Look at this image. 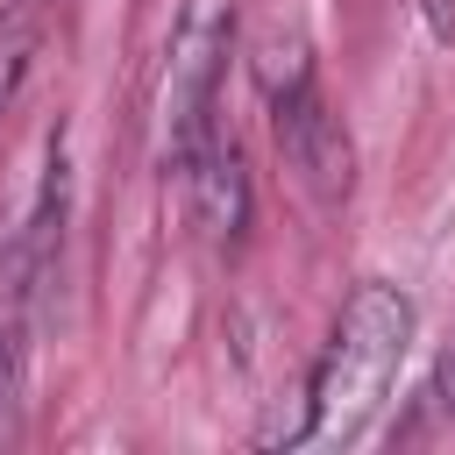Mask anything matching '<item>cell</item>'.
<instances>
[{"instance_id": "obj_7", "label": "cell", "mask_w": 455, "mask_h": 455, "mask_svg": "<svg viewBox=\"0 0 455 455\" xmlns=\"http://www.w3.org/2000/svg\"><path fill=\"white\" fill-rule=\"evenodd\" d=\"M14 412H21V327L0 320V441L14 434Z\"/></svg>"}, {"instance_id": "obj_5", "label": "cell", "mask_w": 455, "mask_h": 455, "mask_svg": "<svg viewBox=\"0 0 455 455\" xmlns=\"http://www.w3.org/2000/svg\"><path fill=\"white\" fill-rule=\"evenodd\" d=\"M64 206H71V164H64V142H50L43 199H36V220H28V284H43L57 249H64Z\"/></svg>"}, {"instance_id": "obj_6", "label": "cell", "mask_w": 455, "mask_h": 455, "mask_svg": "<svg viewBox=\"0 0 455 455\" xmlns=\"http://www.w3.org/2000/svg\"><path fill=\"white\" fill-rule=\"evenodd\" d=\"M36 50H43V0H0V114L21 100Z\"/></svg>"}, {"instance_id": "obj_8", "label": "cell", "mask_w": 455, "mask_h": 455, "mask_svg": "<svg viewBox=\"0 0 455 455\" xmlns=\"http://www.w3.org/2000/svg\"><path fill=\"white\" fill-rule=\"evenodd\" d=\"M434 398L441 405H455V341L441 348V363H434Z\"/></svg>"}, {"instance_id": "obj_3", "label": "cell", "mask_w": 455, "mask_h": 455, "mask_svg": "<svg viewBox=\"0 0 455 455\" xmlns=\"http://www.w3.org/2000/svg\"><path fill=\"white\" fill-rule=\"evenodd\" d=\"M235 50V0H185L171 28V64H164V171L178 178L220 128V71Z\"/></svg>"}, {"instance_id": "obj_2", "label": "cell", "mask_w": 455, "mask_h": 455, "mask_svg": "<svg viewBox=\"0 0 455 455\" xmlns=\"http://www.w3.org/2000/svg\"><path fill=\"white\" fill-rule=\"evenodd\" d=\"M256 78H263L270 135H277L284 164L306 178L313 199H341V192L355 185V149H348L341 121L327 114V92H320V78H313L306 36H270L263 57H256Z\"/></svg>"}, {"instance_id": "obj_4", "label": "cell", "mask_w": 455, "mask_h": 455, "mask_svg": "<svg viewBox=\"0 0 455 455\" xmlns=\"http://www.w3.org/2000/svg\"><path fill=\"white\" fill-rule=\"evenodd\" d=\"M178 185H185V213H192V228H199L213 249H235V242L249 235V206H256V192H249L242 149H235L228 135H213V142L178 171Z\"/></svg>"}, {"instance_id": "obj_1", "label": "cell", "mask_w": 455, "mask_h": 455, "mask_svg": "<svg viewBox=\"0 0 455 455\" xmlns=\"http://www.w3.org/2000/svg\"><path fill=\"white\" fill-rule=\"evenodd\" d=\"M405 348H412V299L384 277H363L327 334V355L306 377L299 441H355L377 419V405L391 398Z\"/></svg>"}]
</instances>
